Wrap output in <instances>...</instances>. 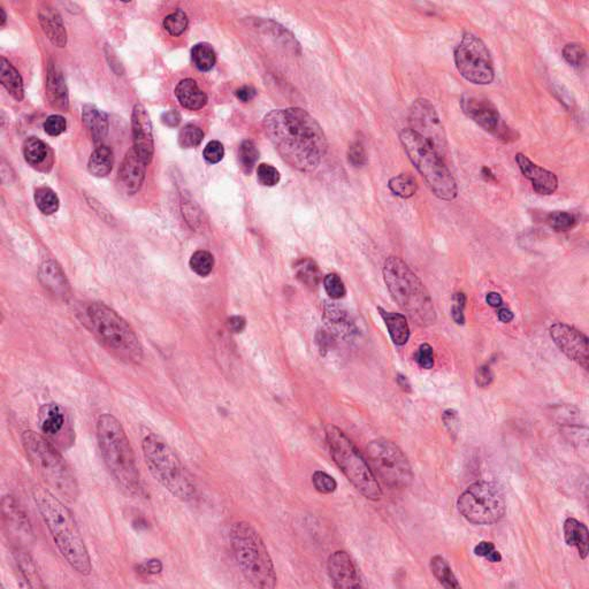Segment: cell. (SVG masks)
Listing matches in <instances>:
<instances>
[{
  "mask_svg": "<svg viewBox=\"0 0 589 589\" xmlns=\"http://www.w3.org/2000/svg\"><path fill=\"white\" fill-rule=\"evenodd\" d=\"M132 126L134 148L148 164H150L153 157L155 145L152 136L151 121L143 105L136 104L132 110Z\"/></svg>",
  "mask_w": 589,
  "mask_h": 589,
  "instance_id": "obj_17",
  "label": "cell"
},
{
  "mask_svg": "<svg viewBox=\"0 0 589 589\" xmlns=\"http://www.w3.org/2000/svg\"><path fill=\"white\" fill-rule=\"evenodd\" d=\"M326 440L331 457L355 488L371 501H380L382 490L372 469L353 442L338 427H326Z\"/></svg>",
  "mask_w": 589,
  "mask_h": 589,
  "instance_id": "obj_10",
  "label": "cell"
},
{
  "mask_svg": "<svg viewBox=\"0 0 589 589\" xmlns=\"http://www.w3.org/2000/svg\"><path fill=\"white\" fill-rule=\"evenodd\" d=\"M389 189L400 198H410L418 190L416 179L410 174H400L389 181Z\"/></svg>",
  "mask_w": 589,
  "mask_h": 589,
  "instance_id": "obj_38",
  "label": "cell"
},
{
  "mask_svg": "<svg viewBox=\"0 0 589 589\" xmlns=\"http://www.w3.org/2000/svg\"><path fill=\"white\" fill-rule=\"evenodd\" d=\"M486 302L492 308H500L503 304L502 296L498 293H488L486 296Z\"/></svg>",
  "mask_w": 589,
  "mask_h": 589,
  "instance_id": "obj_60",
  "label": "cell"
},
{
  "mask_svg": "<svg viewBox=\"0 0 589 589\" xmlns=\"http://www.w3.org/2000/svg\"><path fill=\"white\" fill-rule=\"evenodd\" d=\"M325 319L328 327L331 328V331H334L335 334L338 335V336H351L353 331H355V326L350 320L347 313L342 311L338 306H327L325 311Z\"/></svg>",
  "mask_w": 589,
  "mask_h": 589,
  "instance_id": "obj_31",
  "label": "cell"
},
{
  "mask_svg": "<svg viewBox=\"0 0 589 589\" xmlns=\"http://www.w3.org/2000/svg\"><path fill=\"white\" fill-rule=\"evenodd\" d=\"M264 129L277 152L289 166L300 172L318 167L327 152L325 132L306 110H272L264 118Z\"/></svg>",
  "mask_w": 589,
  "mask_h": 589,
  "instance_id": "obj_1",
  "label": "cell"
},
{
  "mask_svg": "<svg viewBox=\"0 0 589 589\" xmlns=\"http://www.w3.org/2000/svg\"><path fill=\"white\" fill-rule=\"evenodd\" d=\"M0 81H1V84L4 85V88L6 89L8 94L15 101H23V96H25L23 77L20 75L19 72L12 66V63L10 61H7L4 57L1 58Z\"/></svg>",
  "mask_w": 589,
  "mask_h": 589,
  "instance_id": "obj_29",
  "label": "cell"
},
{
  "mask_svg": "<svg viewBox=\"0 0 589 589\" xmlns=\"http://www.w3.org/2000/svg\"><path fill=\"white\" fill-rule=\"evenodd\" d=\"M549 331L555 344L567 358L577 362L583 369H588L589 348L586 335L563 322H556Z\"/></svg>",
  "mask_w": 589,
  "mask_h": 589,
  "instance_id": "obj_16",
  "label": "cell"
},
{
  "mask_svg": "<svg viewBox=\"0 0 589 589\" xmlns=\"http://www.w3.org/2000/svg\"><path fill=\"white\" fill-rule=\"evenodd\" d=\"M296 275L303 284L308 287H317L322 281V272L319 270L318 265L315 264L311 259H302L295 266Z\"/></svg>",
  "mask_w": 589,
  "mask_h": 589,
  "instance_id": "obj_36",
  "label": "cell"
},
{
  "mask_svg": "<svg viewBox=\"0 0 589 589\" xmlns=\"http://www.w3.org/2000/svg\"><path fill=\"white\" fill-rule=\"evenodd\" d=\"M35 202L39 211L46 215H53L59 208V198L57 194L45 186L36 190Z\"/></svg>",
  "mask_w": 589,
  "mask_h": 589,
  "instance_id": "obj_39",
  "label": "cell"
},
{
  "mask_svg": "<svg viewBox=\"0 0 589 589\" xmlns=\"http://www.w3.org/2000/svg\"><path fill=\"white\" fill-rule=\"evenodd\" d=\"M92 334L114 356L136 364L143 358L142 344L129 324L104 304H92L87 310Z\"/></svg>",
  "mask_w": 589,
  "mask_h": 589,
  "instance_id": "obj_8",
  "label": "cell"
},
{
  "mask_svg": "<svg viewBox=\"0 0 589 589\" xmlns=\"http://www.w3.org/2000/svg\"><path fill=\"white\" fill-rule=\"evenodd\" d=\"M0 13H1V25H4L6 23V13H5L4 8H0Z\"/></svg>",
  "mask_w": 589,
  "mask_h": 589,
  "instance_id": "obj_64",
  "label": "cell"
},
{
  "mask_svg": "<svg viewBox=\"0 0 589 589\" xmlns=\"http://www.w3.org/2000/svg\"><path fill=\"white\" fill-rule=\"evenodd\" d=\"M113 152L108 146H99L89 159L88 170L97 177H106L113 167Z\"/></svg>",
  "mask_w": 589,
  "mask_h": 589,
  "instance_id": "obj_32",
  "label": "cell"
},
{
  "mask_svg": "<svg viewBox=\"0 0 589 589\" xmlns=\"http://www.w3.org/2000/svg\"><path fill=\"white\" fill-rule=\"evenodd\" d=\"M148 165V163L136 152L135 148H132L127 152L118 175L119 186L127 195H134L141 189L144 182Z\"/></svg>",
  "mask_w": 589,
  "mask_h": 589,
  "instance_id": "obj_18",
  "label": "cell"
},
{
  "mask_svg": "<svg viewBox=\"0 0 589 589\" xmlns=\"http://www.w3.org/2000/svg\"><path fill=\"white\" fill-rule=\"evenodd\" d=\"M518 167L524 177L532 182L533 189L542 196L552 195L557 190L558 179L550 170L534 164L527 156L523 153L516 155Z\"/></svg>",
  "mask_w": 589,
  "mask_h": 589,
  "instance_id": "obj_20",
  "label": "cell"
},
{
  "mask_svg": "<svg viewBox=\"0 0 589 589\" xmlns=\"http://www.w3.org/2000/svg\"><path fill=\"white\" fill-rule=\"evenodd\" d=\"M32 498L63 557L76 572L89 576L92 570L91 559L70 509L43 486L32 489Z\"/></svg>",
  "mask_w": 589,
  "mask_h": 589,
  "instance_id": "obj_2",
  "label": "cell"
},
{
  "mask_svg": "<svg viewBox=\"0 0 589 589\" xmlns=\"http://www.w3.org/2000/svg\"><path fill=\"white\" fill-rule=\"evenodd\" d=\"M257 177L262 186H273L280 181V173L272 165L260 164L257 168Z\"/></svg>",
  "mask_w": 589,
  "mask_h": 589,
  "instance_id": "obj_48",
  "label": "cell"
},
{
  "mask_svg": "<svg viewBox=\"0 0 589 589\" xmlns=\"http://www.w3.org/2000/svg\"><path fill=\"white\" fill-rule=\"evenodd\" d=\"M410 129L420 136L436 153L445 157L448 141L445 127L434 105L425 98H419L410 110Z\"/></svg>",
  "mask_w": 589,
  "mask_h": 589,
  "instance_id": "obj_14",
  "label": "cell"
},
{
  "mask_svg": "<svg viewBox=\"0 0 589 589\" xmlns=\"http://www.w3.org/2000/svg\"><path fill=\"white\" fill-rule=\"evenodd\" d=\"M175 96L181 106L186 110H202L208 104V96L193 79L182 80L175 89Z\"/></svg>",
  "mask_w": 589,
  "mask_h": 589,
  "instance_id": "obj_23",
  "label": "cell"
},
{
  "mask_svg": "<svg viewBox=\"0 0 589 589\" xmlns=\"http://www.w3.org/2000/svg\"><path fill=\"white\" fill-rule=\"evenodd\" d=\"M457 507L469 523L493 525L505 517L507 503L498 486L493 482L478 481L460 495Z\"/></svg>",
  "mask_w": 589,
  "mask_h": 589,
  "instance_id": "obj_11",
  "label": "cell"
},
{
  "mask_svg": "<svg viewBox=\"0 0 589 589\" xmlns=\"http://www.w3.org/2000/svg\"><path fill=\"white\" fill-rule=\"evenodd\" d=\"M498 319H500V322H505V324L512 322L514 318L512 311L507 309V308H502V309L498 310Z\"/></svg>",
  "mask_w": 589,
  "mask_h": 589,
  "instance_id": "obj_61",
  "label": "cell"
},
{
  "mask_svg": "<svg viewBox=\"0 0 589 589\" xmlns=\"http://www.w3.org/2000/svg\"><path fill=\"white\" fill-rule=\"evenodd\" d=\"M14 556H15L18 566H19L20 571H21V574H23V578L28 583L29 587H32V588L44 587V585L42 583L41 577L38 574L37 569H36L32 557L21 547H16L14 549Z\"/></svg>",
  "mask_w": 589,
  "mask_h": 589,
  "instance_id": "obj_33",
  "label": "cell"
},
{
  "mask_svg": "<svg viewBox=\"0 0 589 589\" xmlns=\"http://www.w3.org/2000/svg\"><path fill=\"white\" fill-rule=\"evenodd\" d=\"M259 151L253 141H244L239 150L241 167L246 173H251L258 161Z\"/></svg>",
  "mask_w": 589,
  "mask_h": 589,
  "instance_id": "obj_40",
  "label": "cell"
},
{
  "mask_svg": "<svg viewBox=\"0 0 589 589\" xmlns=\"http://www.w3.org/2000/svg\"><path fill=\"white\" fill-rule=\"evenodd\" d=\"M255 94H257L255 89L253 88V87H249V85L241 87V88L237 89L236 92H235L236 97L239 98L241 101H243V103H248V101H253V98H255Z\"/></svg>",
  "mask_w": 589,
  "mask_h": 589,
  "instance_id": "obj_57",
  "label": "cell"
},
{
  "mask_svg": "<svg viewBox=\"0 0 589 589\" xmlns=\"http://www.w3.org/2000/svg\"><path fill=\"white\" fill-rule=\"evenodd\" d=\"M145 566H146V571L148 574H158L163 569L160 561H156V559L155 561H148Z\"/></svg>",
  "mask_w": 589,
  "mask_h": 589,
  "instance_id": "obj_62",
  "label": "cell"
},
{
  "mask_svg": "<svg viewBox=\"0 0 589 589\" xmlns=\"http://www.w3.org/2000/svg\"><path fill=\"white\" fill-rule=\"evenodd\" d=\"M191 58L195 66L202 72L211 70L217 61L215 50L208 43L196 44L191 50Z\"/></svg>",
  "mask_w": 589,
  "mask_h": 589,
  "instance_id": "obj_37",
  "label": "cell"
},
{
  "mask_svg": "<svg viewBox=\"0 0 589 589\" xmlns=\"http://www.w3.org/2000/svg\"><path fill=\"white\" fill-rule=\"evenodd\" d=\"M190 267L196 274L208 277L215 267V258L208 251H197L190 258Z\"/></svg>",
  "mask_w": 589,
  "mask_h": 589,
  "instance_id": "obj_41",
  "label": "cell"
},
{
  "mask_svg": "<svg viewBox=\"0 0 589 589\" xmlns=\"http://www.w3.org/2000/svg\"><path fill=\"white\" fill-rule=\"evenodd\" d=\"M454 58L458 72L469 83L488 85L494 81L492 54L478 36L465 32L460 44L455 49Z\"/></svg>",
  "mask_w": 589,
  "mask_h": 589,
  "instance_id": "obj_13",
  "label": "cell"
},
{
  "mask_svg": "<svg viewBox=\"0 0 589 589\" xmlns=\"http://www.w3.org/2000/svg\"><path fill=\"white\" fill-rule=\"evenodd\" d=\"M414 360L422 369H431L434 366V351L429 343H424L417 350Z\"/></svg>",
  "mask_w": 589,
  "mask_h": 589,
  "instance_id": "obj_49",
  "label": "cell"
},
{
  "mask_svg": "<svg viewBox=\"0 0 589 589\" xmlns=\"http://www.w3.org/2000/svg\"><path fill=\"white\" fill-rule=\"evenodd\" d=\"M400 143L417 170L438 198L451 202L458 195L457 182L445 160L420 136L407 128L400 134Z\"/></svg>",
  "mask_w": 589,
  "mask_h": 589,
  "instance_id": "obj_9",
  "label": "cell"
},
{
  "mask_svg": "<svg viewBox=\"0 0 589 589\" xmlns=\"http://www.w3.org/2000/svg\"><path fill=\"white\" fill-rule=\"evenodd\" d=\"M3 514L8 532L13 538L19 540L18 547H21V542L25 543L30 541L32 531L28 517L12 496H5L3 498Z\"/></svg>",
  "mask_w": 589,
  "mask_h": 589,
  "instance_id": "obj_21",
  "label": "cell"
},
{
  "mask_svg": "<svg viewBox=\"0 0 589 589\" xmlns=\"http://www.w3.org/2000/svg\"><path fill=\"white\" fill-rule=\"evenodd\" d=\"M312 482L315 488L322 494H331L337 488V483L333 476L322 471L313 473Z\"/></svg>",
  "mask_w": 589,
  "mask_h": 589,
  "instance_id": "obj_47",
  "label": "cell"
},
{
  "mask_svg": "<svg viewBox=\"0 0 589 589\" xmlns=\"http://www.w3.org/2000/svg\"><path fill=\"white\" fill-rule=\"evenodd\" d=\"M431 570L434 577L438 580L442 586L448 589H460V585L457 578L455 577L454 572L451 570L450 565L445 557L440 555L434 556L431 559Z\"/></svg>",
  "mask_w": 589,
  "mask_h": 589,
  "instance_id": "obj_34",
  "label": "cell"
},
{
  "mask_svg": "<svg viewBox=\"0 0 589 589\" xmlns=\"http://www.w3.org/2000/svg\"><path fill=\"white\" fill-rule=\"evenodd\" d=\"M366 454L372 472L391 489L407 488L413 480L407 456L394 442L379 438L367 445Z\"/></svg>",
  "mask_w": 589,
  "mask_h": 589,
  "instance_id": "obj_12",
  "label": "cell"
},
{
  "mask_svg": "<svg viewBox=\"0 0 589 589\" xmlns=\"http://www.w3.org/2000/svg\"><path fill=\"white\" fill-rule=\"evenodd\" d=\"M442 420L445 422V426L450 434H458L460 429V419L457 411L452 409L445 410L442 414Z\"/></svg>",
  "mask_w": 589,
  "mask_h": 589,
  "instance_id": "obj_54",
  "label": "cell"
},
{
  "mask_svg": "<svg viewBox=\"0 0 589 589\" xmlns=\"http://www.w3.org/2000/svg\"><path fill=\"white\" fill-rule=\"evenodd\" d=\"M161 121L168 127H177L181 122V115L177 110H170L161 115Z\"/></svg>",
  "mask_w": 589,
  "mask_h": 589,
  "instance_id": "obj_58",
  "label": "cell"
},
{
  "mask_svg": "<svg viewBox=\"0 0 589 589\" xmlns=\"http://www.w3.org/2000/svg\"><path fill=\"white\" fill-rule=\"evenodd\" d=\"M493 380H494V373L488 365L480 366L479 369H476V382L479 387H488Z\"/></svg>",
  "mask_w": 589,
  "mask_h": 589,
  "instance_id": "obj_55",
  "label": "cell"
},
{
  "mask_svg": "<svg viewBox=\"0 0 589 589\" xmlns=\"http://www.w3.org/2000/svg\"><path fill=\"white\" fill-rule=\"evenodd\" d=\"M452 300H454V305L451 308L452 319L457 325H464L465 324L464 309H465V304H467V296L463 293H455Z\"/></svg>",
  "mask_w": 589,
  "mask_h": 589,
  "instance_id": "obj_52",
  "label": "cell"
},
{
  "mask_svg": "<svg viewBox=\"0 0 589 589\" xmlns=\"http://www.w3.org/2000/svg\"><path fill=\"white\" fill-rule=\"evenodd\" d=\"M204 139V132L195 125H186L179 134V144L183 148H193L198 146Z\"/></svg>",
  "mask_w": 589,
  "mask_h": 589,
  "instance_id": "obj_43",
  "label": "cell"
},
{
  "mask_svg": "<svg viewBox=\"0 0 589 589\" xmlns=\"http://www.w3.org/2000/svg\"><path fill=\"white\" fill-rule=\"evenodd\" d=\"M188 27V16L181 10L170 13L164 20V28L170 36L177 37L186 32Z\"/></svg>",
  "mask_w": 589,
  "mask_h": 589,
  "instance_id": "obj_42",
  "label": "cell"
},
{
  "mask_svg": "<svg viewBox=\"0 0 589 589\" xmlns=\"http://www.w3.org/2000/svg\"><path fill=\"white\" fill-rule=\"evenodd\" d=\"M378 310L387 326L391 341L398 347L405 346L410 338V327L405 315L400 313L387 312L382 308H379Z\"/></svg>",
  "mask_w": 589,
  "mask_h": 589,
  "instance_id": "obj_26",
  "label": "cell"
},
{
  "mask_svg": "<svg viewBox=\"0 0 589 589\" xmlns=\"http://www.w3.org/2000/svg\"><path fill=\"white\" fill-rule=\"evenodd\" d=\"M586 50L579 43H569L563 49V58L572 67L579 68L583 66L586 61Z\"/></svg>",
  "mask_w": 589,
  "mask_h": 589,
  "instance_id": "obj_45",
  "label": "cell"
},
{
  "mask_svg": "<svg viewBox=\"0 0 589 589\" xmlns=\"http://www.w3.org/2000/svg\"><path fill=\"white\" fill-rule=\"evenodd\" d=\"M348 160L353 167H362L366 164V152L362 143L355 142L350 145L348 150Z\"/></svg>",
  "mask_w": 589,
  "mask_h": 589,
  "instance_id": "obj_51",
  "label": "cell"
},
{
  "mask_svg": "<svg viewBox=\"0 0 589 589\" xmlns=\"http://www.w3.org/2000/svg\"><path fill=\"white\" fill-rule=\"evenodd\" d=\"M230 542L244 578L255 588H275L274 565L259 533L250 524L239 521L230 529Z\"/></svg>",
  "mask_w": 589,
  "mask_h": 589,
  "instance_id": "obj_6",
  "label": "cell"
},
{
  "mask_svg": "<svg viewBox=\"0 0 589 589\" xmlns=\"http://www.w3.org/2000/svg\"><path fill=\"white\" fill-rule=\"evenodd\" d=\"M203 156H204L205 160L210 163V164H217L224 158V145L221 144L220 142H217V141H212V142L208 143L205 146Z\"/></svg>",
  "mask_w": 589,
  "mask_h": 589,
  "instance_id": "obj_50",
  "label": "cell"
},
{
  "mask_svg": "<svg viewBox=\"0 0 589 589\" xmlns=\"http://www.w3.org/2000/svg\"><path fill=\"white\" fill-rule=\"evenodd\" d=\"M23 156L29 165L38 167L44 164L49 157L48 145L37 137H29L23 144Z\"/></svg>",
  "mask_w": 589,
  "mask_h": 589,
  "instance_id": "obj_35",
  "label": "cell"
},
{
  "mask_svg": "<svg viewBox=\"0 0 589 589\" xmlns=\"http://www.w3.org/2000/svg\"><path fill=\"white\" fill-rule=\"evenodd\" d=\"M327 569L335 588H360V577L348 552H335L331 554L328 558Z\"/></svg>",
  "mask_w": 589,
  "mask_h": 589,
  "instance_id": "obj_19",
  "label": "cell"
},
{
  "mask_svg": "<svg viewBox=\"0 0 589 589\" xmlns=\"http://www.w3.org/2000/svg\"><path fill=\"white\" fill-rule=\"evenodd\" d=\"M98 445L114 479L127 493L142 495L143 486L134 449L121 422L108 413L97 422Z\"/></svg>",
  "mask_w": 589,
  "mask_h": 589,
  "instance_id": "obj_3",
  "label": "cell"
},
{
  "mask_svg": "<svg viewBox=\"0 0 589 589\" xmlns=\"http://www.w3.org/2000/svg\"><path fill=\"white\" fill-rule=\"evenodd\" d=\"M460 108L464 114L476 122L482 129L490 132L498 139H512V130L502 122L501 114L496 105L485 97L464 95L460 99Z\"/></svg>",
  "mask_w": 589,
  "mask_h": 589,
  "instance_id": "obj_15",
  "label": "cell"
},
{
  "mask_svg": "<svg viewBox=\"0 0 589 589\" xmlns=\"http://www.w3.org/2000/svg\"><path fill=\"white\" fill-rule=\"evenodd\" d=\"M21 440L29 462L51 492L67 502H75L80 494L79 483L63 455L43 435L32 431H25Z\"/></svg>",
  "mask_w": 589,
  "mask_h": 589,
  "instance_id": "obj_5",
  "label": "cell"
},
{
  "mask_svg": "<svg viewBox=\"0 0 589 589\" xmlns=\"http://www.w3.org/2000/svg\"><path fill=\"white\" fill-rule=\"evenodd\" d=\"M227 325L233 333H242L246 328V319L240 317V315H234L232 318L228 319Z\"/></svg>",
  "mask_w": 589,
  "mask_h": 589,
  "instance_id": "obj_59",
  "label": "cell"
},
{
  "mask_svg": "<svg viewBox=\"0 0 589 589\" xmlns=\"http://www.w3.org/2000/svg\"><path fill=\"white\" fill-rule=\"evenodd\" d=\"M564 538L566 545L576 547L580 557L586 559L589 552V532L586 525L574 518H567L564 523Z\"/></svg>",
  "mask_w": 589,
  "mask_h": 589,
  "instance_id": "obj_24",
  "label": "cell"
},
{
  "mask_svg": "<svg viewBox=\"0 0 589 589\" xmlns=\"http://www.w3.org/2000/svg\"><path fill=\"white\" fill-rule=\"evenodd\" d=\"M482 175H483L487 180H489V179H495L494 174L492 173V170L487 167L482 168Z\"/></svg>",
  "mask_w": 589,
  "mask_h": 589,
  "instance_id": "obj_63",
  "label": "cell"
},
{
  "mask_svg": "<svg viewBox=\"0 0 589 589\" xmlns=\"http://www.w3.org/2000/svg\"><path fill=\"white\" fill-rule=\"evenodd\" d=\"M324 287H325L326 293H328V296L331 297V300H340L347 293L343 281L341 280V277L334 274V273L325 277Z\"/></svg>",
  "mask_w": 589,
  "mask_h": 589,
  "instance_id": "obj_46",
  "label": "cell"
},
{
  "mask_svg": "<svg viewBox=\"0 0 589 589\" xmlns=\"http://www.w3.org/2000/svg\"><path fill=\"white\" fill-rule=\"evenodd\" d=\"M49 101L54 108L61 110V112H66L68 110V94H67L66 84L63 81L61 72L51 65L49 67L48 83H46Z\"/></svg>",
  "mask_w": 589,
  "mask_h": 589,
  "instance_id": "obj_25",
  "label": "cell"
},
{
  "mask_svg": "<svg viewBox=\"0 0 589 589\" xmlns=\"http://www.w3.org/2000/svg\"><path fill=\"white\" fill-rule=\"evenodd\" d=\"M67 122L61 115H51L44 122V130L50 136H59L66 130Z\"/></svg>",
  "mask_w": 589,
  "mask_h": 589,
  "instance_id": "obj_53",
  "label": "cell"
},
{
  "mask_svg": "<svg viewBox=\"0 0 589 589\" xmlns=\"http://www.w3.org/2000/svg\"><path fill=\"white\" fill-rule=\"evenodd\" d=\"M384 279L391 296L417 325L429 326L436 322L432 297L407 262L395 255L388 257Z\"/></svg>",
  "mask_w": 589,
  "mask_h": 589,
  "instance_id": "obj_4",
  "label": "cell"
},
{
  "mask_svg": "<svg viewBox=\"0 0 589 589\" xmlns=\"http://www.w3.org/2000/svg\"><path fill=\"white\" fill-rule=\"evenodd\" d=\"M494 550L495 545L493 542L481 541L474 547V555L479 556V557L487 558Z\"/></svg>",
  "mask_w": 589,
  "mask_h": 589,
  "instance_id": "obj_56",
  "label": "cell"
},
{
  "mask_svg": "<svg viewBox=\"0 0 589 589\" xmlns=\"http://www.w3.org/2000/svg\"><path fill=\"white\" fill-rule=\"evenodd\" d=\"M39 424L43 434L53 438L63 431L65 413L57 404H46L39 410Z\"/></svg>",
  "mask_w": 589,
  "mask_h": 589,
  "instance_id": "obj_27",
  "label": "cell"
},
{
  "mask_svg": "<svg viewBox=\"0 0 589 589\" xmlns=\"http://www.w3.org/2000/svg\"><path fill=\"white\" fill-rule=\"evenodd\" d=\"M548 222L556 232H569L577 224V217L569 212L556 211L549 215Z\"/></svg>",
  "mask_w": 589,
  "mask_h": 589,
  "instance_id": "obj_44",
  "label": "cell"
},
{
  "mask_svg": "<svg viewBox=\"0 0 589 589\" xmlns=\"http://www.w3.org/2000/svg\"><path fill=\"white\" fill-rule=\"evenodd\" d=\"M38 16L49 39L57 45L58 48H63L67 43V34L59 13L51 7L45 6L39 11Z\"/></svg>",
  "mask_w": 589,
  "mask_h": 589,
  "instance_id": "obj_22",
  "label": "cell"
},
{
  "mask_svg": "<svg viewBox=\"0 0 589 589\" xmlns=\"http://www.w3.org/2000/svg\"><path fill=\"white\" fill-rule=\"evenodd\" d=\"M41 280L45 287L57 295H65L68 284L61 267L54 262H46L41 268Z\"/></svg>",
  "mask_w": 589,
  "mask_h": 589,
  "instance_id": "obj_30",
  "label": "cell"
},
{
  "mask_svg": "<svg viewBox=\"0 0 589 589\" xmlns=\"http://www.w3.org/2000/svg\"><path fill=\"white\" fill-rule=\"evenodd\" d=\"M143 456L152 476L181 501L195 496L196 487L189 472L173 449L159 436L148 432L143 436Z\"/></svg>",
  "mask_w": 589,
  "mask_h": 589,
  "instance_id": "obj_7",
  "label": "cell"
},
{
  "mask_svg": "<svg viewBox=\"0 0 589 589\" xmlns=\"http://www.w3.org/2000/svg\"><path fill=\"white\" fill-rule=\"evenodd\" d=\"M82 120L85 127L91 132L96 143L104 139L108 130V115L95 106L87 105L83 108Z\"/></svg>",
  "mask_w": 589,
  "mask_h": 589,
  "instance_id": "obj_28",
  "label": "cell"
}]
</instances>
